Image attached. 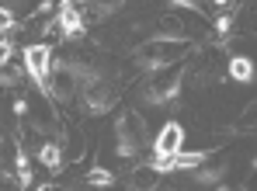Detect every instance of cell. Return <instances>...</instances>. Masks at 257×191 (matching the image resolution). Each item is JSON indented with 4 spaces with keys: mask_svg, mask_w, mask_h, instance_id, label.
<instances>
[{
    "mask_svg": "<svg viewBox=\"0 0 257 191\" xmlns=\"http://www.w3.org/2000/svg\"><path fill=\"white\" fill-rule=\"evenodd\" d=\"M84 181L90 188H111V184H115V174H111L108 167H90L84 174Z\"/></svg>",
    "mask_w": 257,
    "mask_h": 191,
    "instance_id": "cell-15",
    "label": "cell"
},
{
    "mask_svg": "<svg viewBox=\"0 0 257 191\" xmlns=\"http://www.w3.org/2000/svg\"><path fill=\"white\" fill-rule=\"evenodd\" d=\"M21 77H25V70H21V66H14V63L0 66V87H18V84H21Z\"/></svg>",
    "mask_w": 257,
    "mask_h": 191,
    "instance_id": "cell-16",
    "label": "cell"
},
{
    "mask_svg": "<svg viewBox=\"0 0 257 191\" xmlns=\"http://www.w3.org/2000/svg\"><path fill=\"white\" fill-rule=\"evenodd\" d=\"M118 11H122V4H84V25H90V21H104V18L118 14Z\"/></svg>",
    "mask_w": 257,
    "mask_h": 191,
    "instance_id": "cell-14",
    "label": "cell"
},
{
    "mask_svg": "<svg viewBox=\"0 0 257 191\" xmlns=\"http://www.w3.org/2000/svg\"><path fill=\"white\" fill-rule=\"evenodd\" d=\"M181 87H184V66H171L167 73H153L143 87H139V101L143 104H171L177 101L181 94Z\"/></svg>",
    "mask_w": 257,
    "mask_h": 191,
    "instance_id": "cell-3",
    "label": "cell"
},
{
    "mask_svg": "<svg viewBox=\"0 0 257 191\" xmlns=\"http://www.w3.org/2000/svg\"><path fill=\"white\" fill-rule=\"evenodd\" d=\"M215 191H229V188H226V184H215Z\"/></svg>",
    "mask_w": 257,
    "mask_h": 191,
    "instance_id": "cell-19",
    "label": "cell"
},
{
    "mask_svg": "<svg viewBox=\"0 0 257 191\" xmlns=\"http://www.w3.org/2000/svg\"><path fill=\"white\" fill-rule=\"evenodd\" d=\"M56 25L63 32V39L70 42H80L87 35V25H84V4H73V0H63L56 7Z\"/></svg>",
    "mask_w": 257,
    "mask_h": 191,
    "instance_id": "cell-8",
    "label": "cell"
},
{
    "mask_svg": "<svg viewBox=\"0 0 257 191\" xmlns=\"http://www.w3.org/2000/svg\"><path fill=\"white\" fill-rule=\"evenodd\" d=\"M115 153L122 156V160H128V156H136L143 146L150 143V129H146V118L139 115V111H122L118 115V122H115Z\"/></svg>",
    "mask_w": 257,
    "mask_h": 191,
    "instance_id": "cell-2",
    "label": "cell"
},
{
    "mask_svg": "<svg viewBox=\"0 0 257 191\" xmlns=\"http://www.w3.org/2000/svg\"><path fill=\"white\" fill-rule=\"evenodd\" d=\"M11 56H14L11 39H0V66H7V63H11Z\"/></svg>",
    "mask_w": 257,
    "mask_h": 191,
    "instance_id": "cell-18",
    "label": "cell"
},
{
    "mask_svg": "<svg viewBox=\"0 0 257 191\" xmlns=\"http://www.w3.org/2000/svg\"><path fill=\"white\" fill-rule=\"evenodd\" d=\"M205 156H209V149H195V153H177L167 160V170H195V167H202L205 163Z\"/></svg>",
    "mask_w": 257,
    "mask_h": 191,
    "instance_id": "cell-12",
    "label": "cell"
},
{
    "mask_svg": "<svg viewBox=\"0 0 257 191\" xmlns=\"http://www.w3.org/2000/svg\"><path fill=\"white\" fill-rule=\"evenodd\" d=\"M35 153H39V160H42L49 170H59L63 167V143L59 139H42Z\"/></svg>",
    "mask_w": 257,
    "mask_h": 191,
    "instance_id": "cell-11",
    "label": "cell"
},
{
    "mask_svg": "<svg viewBox=\"0 0 257 191\" xmlns=\"http://www.w3.org/2000/svg\"><path fill=\"white\" fill-rule=\"evenodd\" d=\"M184 139H188L184 125H177V122H164V129H160L157 139H153V163H164V160L177 156V153L184 149Z\"/></svg>",
    "mask_w": 257,
    "mask_h": 191,
    "instance_id": "cell-7",
    "label": "cell"
},
{
    "mask_svg": "<svg viewBox=\"0 0 257 191\" xmlns=\"http://www.w3.org/2000/svg\"><path fill=\"white\" fill-rule=\"evenodd\" d=\"M191 52V42H164V39H143L132 52V66L143 73H164L177 66Z\"/></svg>",
    "mask_w": 257,
    "mask_h": 191,
    "instance_id": "cell-1",
    "label": "cell"
},
{
    "mask_svg": "<svg viewBox=\"0 0 257 191\" xmlns=\"http://www.w3.org/2000/svg\"><path fill=\"white\" fill-rule=\"evenodd\" d=\"M77 94H80V77H77L63 59H56V56H52V70H49V94H45V101L70 104Z\"/></svg>",
    "mask_w": 257,
    "mask_h": 191,
    "instance_id": "cell-6",
    "label": "cell"
},
{
    "mask_svg": "<svg viewBox=\"0 0 257 191\" xmlns=\"http://www.w3.org/2000/svg\"><path fill=\"white\" fill-rule=\"evenodd\" d=\"M226 170H229L226 160H222V163H212V167H195V181H198V184H222Z\"/></svg>",
    "mask_w": 257,
    "mask_h": 191,
    "instance_id": "cell-13",
    "label": "cell"
},
{
    "mask_svg": "<svg viewBox=\"0 0 257 191\" xmlns=\"http://www.w3.org/2000/svg\"><path fill=\"white\" fill-rule=\"evenodd\" d=\"M11 28H14V21H11V14H7V7L0 4V39H7Z\"/></svg>",
    "mask_w": 257,
    "mask_h": 191,
    "instance_id": "cell-17",
    "label": "cell"
},
{
    "mask_svg": "<svg viewBox=\"0 0 257 191\" xmlns=\"http://www.w3.org/2000/svg\"><path fill=\"white\" fill-rule=\"evenodd\" d=\"M49 191H52V188H49ZM56 191H66V188H56Z\"/></svg>",
    "mask_w": 257,
    "mask_h": 191,
    "instance_id": "cell-20",
    "label": "cell"
},
{
    "mask_svg": "<svg viewBox=\"0 0 257 191\" xmlns=\"http://www.w3.org/2000/svg\"><path fill=\"white\" fill-rule=\"evenodd\" d=\"M160 184H164V174L150 163H139L128 170V191H160Z\"/></svg>",
    "mask_w": 257,
    "mask_h": 191,
    "instance_id": "cell-9",
    "label": "cell"
},
{
    "mask_svg": "<svg viewBox=\"0 0 257 191\" xmlns=\"http://www.w3.org/2000/svg\"><path fill=\"white\" fill-rule=\"evenodd\" d=\"M226 77L236 80V84H254V59L250 56H229Z\"/></svg>",
    "mask_w": 257,
    "mask_h": 191,
    "instance_id": "cell-10",
    "label": "cell"
},
{
    "mask_svg": "<svg viewBox=\"0 0 257 191\" xmlns=\"http://www.w3.org/2000/svg\"><path fill=\"white\" fill-rule=\"evenodd\" d=\"M21 70L39 84V91L49 94V70H52V46L45 42H32L21 49Z\"/></svg>",
    "mask_w": 257,
    "mask_h": 191,
    "instance_id": "cell-5",
    "label": "cell"
},
{
    "mask_svg": "<svg viewBox=\"0 0 257 191\" xmlns=\"http://www.w3.org/2000/svg\"><path fill=\"white\" fill-rule=\"evenodd\" d=\"M80 101H84L87 115H108V111L118 104V87L97 70V73H90V77L84 80V87H80Z\"/></svg>",
    "mask_w": 257,
    "mask_h": 191,
    "instance_id": "cell-4",
    "label": "cell"
}]
</instances>
